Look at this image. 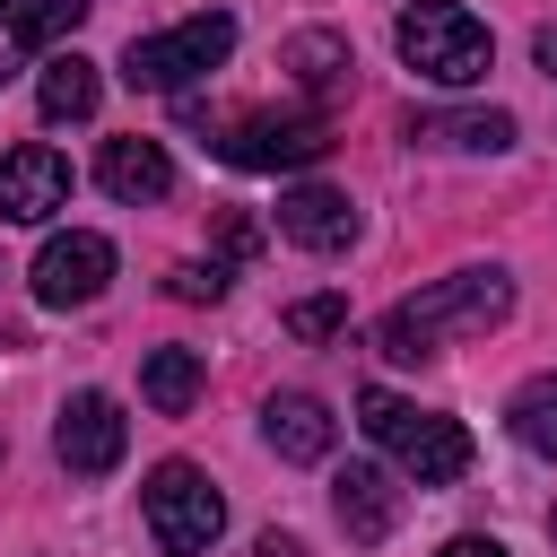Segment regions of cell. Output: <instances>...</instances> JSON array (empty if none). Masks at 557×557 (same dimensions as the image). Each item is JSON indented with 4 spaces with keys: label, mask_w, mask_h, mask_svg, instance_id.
Listing matches in <instances>:
<instances>
[{
    "label": "cell",
    "mask_w": 557,
    "mask_h": 557,
    "mask_svg": "<svg viewBox=\"0 0 557 557\" xmlns=\"http://www.w3.org/2000/svg\"><path fill=\"white\" fill-rule=\"evenodd\" d=\"M505 313H513V278H505L496 261H487V270H453V278L400 296V305L374 322V348H383L392 366H426L444 339H487Z\"/></svg>",
    "instance_id": "obj_1"
},
{
    "label": "cell",
    "mask_w": 557,
    "mask_h": 557,
    "mask_svg": "<svg viewBox=\"0 0 557 557\" xmlns=\"http://www.w3.org/2000/svg\"><path fill=\"white\" fill-rule=\"evenodd\" d=\"M357 426H366L418 487H453V479L470 470V426H461V418H435V409H409V400H392L383 383L357 392Z\"/></svg>",
    "instance_id": "obj_2"
},
{
    "label": "cell",
    "mask_w": 557,
    "mask_h": 557,
    "mask_svg": "<svg viewBox=\"0 0 557 557\" xmlns=\"http://www.w3.org/2000/svg\"><path fill=\"white\" fill-rule=\"evenodd\" d=\"M392 44H400V61H409L418 78H435V87H479L487 61H496V35H487L461 0H418V9H400Z\"/></svg>",
    "instance_id": "obj_3"
},
{
    "label": "cell",
    "mask_w": 557,
    "mask_h": 557,
    "mask_svg": "<svg viewBox=\"0 0 557 557\" xmlns=\"http://www.w3.org/2000/svg\"><path fill=\"white\" fill-rule=\"evenodd\" d=\"M139 513H148V540L165 557H209L218 531H226V496L209 487V470L191 461H157L148 487H139Z\"/></svg>",
    "instance_id": "obj_4"
},
{
    "label": "cell",
    "mask_w": 557,
    "mask_h": 557,
    "mask_svg": "<svg viewBox=\"0 0 557 557\" xmlns=\"http://www.w3.org/2000/svg\"><path fill=\"white\" fill-rule=\"evenodd\" d=\"M226 52H235V17H226V9H200V17H183V26H165V35H131L122 78L148 87V96H174V87L209 78Z\"/></svg>",
    "instance_id": "obj_5"
},
{
    "label": "cell",
    "mask_w": 557,
    "mask_h": 557,
    "mask_svg": "<svg viewBox=\"0 0 557 557\" xmlns=\"http://www.w3.org/2000/svg\"><path fill=\"white\" fill-rule=\"evenodd\" d=\"M209 148L226 165H244V174H296V165L331 157V122L322 113H235Z\"/></svg>",
    "instance_id": "obj_6"
},
{
    "label": "cell",
    "mask_w": 557,
    "mask_h": 557,
    "mask_svg": "<svg viewBox=\"0 0 557 557\" xmlns=\"http://www.w3.org/2000/svg\"><path fill=\"white\" fill-rule=\"evenodd\" d=\"M52 453L70 479H104L122 453H131V418L113 392H70L61 400V426H52Z\"/></svg>",
    "instance_id": "obj_7"
},
{
    "label": "cell",
    "mask_w": 557,
    "mask_h": 557,
    "mask_svg": "<svg viewBox=\"0 0 557 557\" xmlns=\"http://www.w3.org/2000/svg\"><path fill=\"white\" fill-rule=\"evenodd\" d=\"M35 305H52V313H70V305H96L104 296V278H113V244L96 235V226H70V235H52L44 252H35Z\"/></svg>",
    "instance_id": "obj_8"
},
{
    "label": "cell",
    "mask_w": 557,
    "mask_h": 557,
    "mask_svg": "<svg viewBox=\"0 0 557 557\" xmlns=\"http://www.w3.org/2000/svg\"><path fill=\"white\" fill-rule=\"evenodd\" d=\"M70 209V157L52 139H17L0 148V218L9 226H44Z\"/></svg>",
    "instance_id": "obj_9"
},
{
    "label": "cell",
    "mask_w": 557,
    "mask_h": 557,
    "mask_svg": "<svg viewBox=\"0 0 557 557\" xmlns=\"http://www.w3.org/2000/svg\"><path fill=\"white\" fill-rule=\"evenodd\" d=\"M87 9L96 0H0V87L26 61H52V44L87 26Z\"/></svg>",
    "instance_id": "obj_10"
},
{
    "label": "cell",
    "mask_w": 557,
    "mask_h": 557,
    "mask_svg": "<svg viewBox=\"0 0 557 557\" xmlns=\"http://www.w3.org/2000/svg\"><path fill=\"white\" fill-rule=\"evenodd\" d=\"M278 235L305 244V252H348L357 244V200L331 191V183H296V191H278Z\"/></svg>",
    "instance_id": "obj_11"
},
{
    "label": "cell",
    "mask_w": 557,
    "mask_h": 557,
    "mask_svg": "<svg viewBox=\"0 0 557 557\" xmlns=\"http://www.w3.org/2000/svg\"><path fill=\"white\" fill-rule=\"evenodd\" d=\"M331 435H339V418L313 392H270L261 400V444L278 461H331Z\"/></svg>",
    "instance_id": "obj_12"
},
{
    "label": "cell",
    "mask_w": 557,
    "mask_h": 557,
    "mask_svg": "<svg viewBox=\"0 0 557 557\" xmlns=\"http://www.w3.org/2000/svg\"><path fill=\"white\" fill-rule=\"evenodd\" d=\"M331 513H339V531H348L357 548H374V540H392V522H400V487H392L374 461H348V470L331 479Z\"/></svg>",
    "instance_id": "obj_13"
},
{
    "label": "cell",
    "mask_w": 557,
    "mask_h": 557,
    "mask_svg": "<svg viewBox=\"0 0 557 557\" xmlns=\"http://www.w3.org/2000/svg\"><path fill=\"white\" fill-rule=\"evenodd\" d=\"M96 183L122 200V209H139V200H165L174 191V157L157 148V139H104V157H96Z\"/></svg>",
    "instance_id": "obj_14"
},
{
    "label": "cell",
    "mask_w": 557,
    "mask_h": 557,
    "mask_svg": "<svg viewBox=\"0 0 557 557\" xmlns=\"http://www.w3.org/2000/svg\"><path fill=\"white\" fill-rule=\"evenodd\" d=\"M278 70H296V87H305L313 104H331V96H348V78H357V52H348V35H331V26H305V35H287V44H278Z\"/></svg>",
    "instance_id": "obj_15"
},
{
    "label": "cell",
    "mask_w": 557,
    "mask_h": 557,
    "mask_svg": "<svg viewBox=\"0 0 557 557\" xmlns=\"http://www.w3.org/2000/svg\"><path fill=\"white\" fill-rule=\"evenodd\" d=\"M35 104H44V122H87V113L104 104L96 61H87V52H52V61H44V78H35Z\"/></svg>",
    "instance_id": "obj_16"
},
{
    "label": "cell",
    "mask_w": 557,
    "mask_h": 557,
    "mask_svg": "<svg viewBox=\"0 0 557 557\" xmlns=\"http://www.w3.org/2000/svg\"><path fill=\"white\" fill-rule=\"evenodd\" d=\"M200 383H209L200 348H148V366H139V400H148L157 418H183V409L200 400Z\"/></svg>",
    "instance_id": "obj_17"
},
{
    "label": "cell",
    "mask_w": 557,
    "mask_h": 557,
    "mask_svg": "<svg viewBox=\"0 0 557 557\" xmlns=\"http://www.w3.org/2000/svg\"><path fill=\"white\" fill-rule=\"evenodd\" d=\"M409 139L418 148H487L496 157V148H513V113H496V104L487 113H409Z\"/></svg>",
    "instance_id": "obj_18"
},
{
    "label": "cell",
    "mask_w": 557,
    "mask_h": 557,
    "mask_svg": "<svg viewBox=\"0 0 557 557\" xmlns=\"http://www.w3.org/2000/svg\"><path fill=\"white\" fill-rule=\"evenodd\" d=\"M505 426H513V444H522V453L557 461V366H548V374H531V383L505 400Z\"/></svg>",
    "instance_id": "obj_19"
},
{
    "label": "cell",
    "mask_w": 557,
    "mask_h": 557,
    "mask_svg": "<svg viewBox=\"0 0 557 557\" xmlns=\"http://www.w3.org/2000/svg\"><path fill=\"white\" fill-rule=\"evenodd\" d=\"M348 331V296H296L287 305V339H339Z\"/></svg>",
    "instance_id": "obj_20"
},
{
    "label": "cell",
    "mask_w": 557,
    "mask_h": 557,
    "mask_svg": "<svg viewBox=\"0 0 557 557\" xmlns=\"http://www.w3.org/2000/svg\"><path fill=\"white\" fill-rule=\"evenodd\" d=\"M165 296H183V305H218V296H226V261H174V270H165Z\"/></svg>",
    "instance_id": "obj_21"
},
{
    "label": "cell",
    "mask_w": 557,
    "mask_h": 557,
    "mask_svg": "<svg viewBox=\"0 0 557 557\" xmlns=\"http://www.w3.org/2000/svg\"><path fill=\"white\" fill-rule=\"evenodd\" d=\"M444 557H505L496 540H479V531H461V540H444Z\"/></svg>",
    "instance_id": "obj_22"
},
{
    "label": "cell",
    "mask_w": 557,
    "mask_h": 557,
    "mask_svg": "<svg viewBox=\"0 0 557 557\" xmlns=\"http://www.w3.org/2000/svg\"><path fill=\"white\" fill-rule=\"evenodd\" d=\"M531 61H540V70L557 78V26H540V35H531Z\"/></svg>",
    "instance_id": "obj_23"
},
{
    "label": "cell",
    "mask_w": 557,
    "mask_h": 557,
    "mask_svg": "<svg viewBox=\"0 0 557 557\" xmlns=\"http://www.w3.org/2000/svg\"><path fill=\"white\" fill-rule=\"evenodd\" d=\"M261 557H305V548H296V540H278V531H270V540H261Z\"/></svg>",
    "instance_id": "obj_24"
},
{
    "label": "cell",
    "mask_w": 557,
    "mask_h": 557,
    "mask_svg": "<svg viewBox=\"0 0 557 557\" xmlns=\"http://www.w3.org/2000/svg\"><path fill=\"white\" fill-rule=\"evenodd\" d=\"M548 540H557V513H548Z\"/></svg>",
    "instance_id": "obj_25"
}]
</instances>
